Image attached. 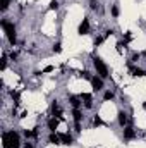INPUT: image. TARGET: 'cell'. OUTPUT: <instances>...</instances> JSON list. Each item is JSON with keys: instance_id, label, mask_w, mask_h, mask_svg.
<instances>
[{"instance_id": "6da1fadb", "label": "cell", "mask_w": 146, "mask_h": 148, "mask_svg": "<svg viewBox=\"0 0 146 148\" xmlns=\"http://www.w3.org/2000/svg\"><path fill=\"white\" fill-rule=\"evenodd\" d=\"M2 141H3V148H19V134L16 131H9L2 134Z\"/></svg>"}, {"instance_id": "7a4b0ae2", "label": "cell", "mask_w": 146, "mask_h": 148, "mask_svg": "<svg viewBox=\"0 0 146 148\" xmlns=\"http://www.w3.org/2000/svg\"><path fill=\"white\" fill-rule=\"evenodd\" d=\"M2 28H3L7 38H9L10 45H16V28H14V24L12 23H7V21H2Z\"/></svg>"}, {"instance_id": "3957f363", "label": "cell", "mask_w": 146, "mask_h": 148, "mask_svg": "<svg viewBox=\"0 0 146 148\" xmlns=\"http://www.w3.org/2000/svg\"><path fill=\"white\" fill-rule=\"evenodd\" d=\"M93 64H95L96 73L100 74V77H107V76H108V69H107L105 62H103L100 57H95V59H93Z\"/></svg>"}, {"instance_id": "277c9868", "label": "cell", "mask_w": 146, "mask_h": 148, "mask_svg": "<svg viewBox=\"0 0 146 148\" xmlns=\"http://www.w3.org/2000/svg\"><path fill=\"white\" fill-rule=\"evenodd\" d=\"M77 33H79V35H88V33H89V21H88V19H83V23L79 24Z\"/></svg>"}, {"instance_id": "5b68a950", "label": "cell", "mask_w": 146, "mask_h": 148, "mask_svg": "<svg viewBox=\"0 0 146 148\" xmlns=\"http://www.w3.org/2000/svg\"><path fill=\"white\" fill-rule=\"evenodd\" d=\"M91 84H93V90L95 91H100V90H103V81H102V77H91Z\"/></svg>"}, {"instance_id": "8992f818", "label": "cell", "mask_w": 146, "mask_h": 148, "mask_svg": "<svg viewBox=\"0 0 146 148\" xmlns=\"http://www.w3.org/2000/svg\"><path fill=\"white\" fill-rule=\"evenodd\" d=\"M124 138H126V140H134V138H136V131H134V127H131V126L124 127Z\"/></svg>"}, {"instance_id": "52a82bcc", "label": "cell", "mask_w": 146, "mask_h": 148, "mask_svg": "<svg viewBox=\"0 0 146 148\" xmlns=\"http://www.w3.org/2000/svg\"><path fill=\"white\" fill-rule=\"evenodd\" d=\"M81 100L84 102V107H86V109H89V107L93 105V100H91V95H89V93H83V95H81Z\"/></svg>"}, {"instance_id": "ba28073f", "label": "cell", "mask_w": 146, "mask_h": 148, "mask_svg": "<svg viewBox=\"0 0 146 148\" xmlns=\"http://www.w3.org/2000/svg\"><path fill=\"white\" fill-rule=\"evenodd\" d=\"M48 141H50V143H53V145H60V141H62V140H60V136H57L55 133H50Z\"/></svg>"}, {"instance_id": "9c48e42d", "label": "cell", "mask_w": 146, "mask_h": 148, "mask_svg": "<svg viewBox=\"0 0 146 148\" xmlns=\"http://www.w3.org/2000/svg\"><path fill=\"white\" fill-rule=\"evenodd\" d=\"M57 126H59V119H50V121H48V129H50L52 133H55Z\"/></svg>"}, {"instance_id": "30bf717a", "label": "cell", "mask_w": 146, "mask_h": 148, "mask_svg": "<svg viewBox=\"0 0 146 148\" xmlns=\"http://www.w3.org/2000/svg\"><path fill=\"white\" fill-rule=\"evenodd\" d=\"M119 124L120 126H126L127 124V114L126 112H119Z\"/></svg>"}, {"instance_id": "8fae6325", "label": "cell", "mask_w": 146, "mask_h": 148, "mask_svg": "<svg viewBox=\"0 0 146 148\" xmlns=\"http://www.w3.org/2000/svg\"><path fill=\"white\" fill-rule=\"evenodd\" d=\"M60 140H62L64 145H71L72 143V136L71 134H60Z\"/></svg>"}, {"instance_id": "7c38bea8", "label": "cell", "mask_w": 146, "mask_h": 148, "mask_svg": "<svg viewBox=\"0 0 146 148\" xmlns=\"http://www.w3.org/2000/svg\"><path fill=\"white\" fill-rule=\"evenodd\" d=\"M52 112H53V115H59V117H60L62 110H60V107H59V103H57V102H53V103H52Z\"/></svg>"}, {"instance_id": "4fadbf2b", "label": "cell", "mask_w": 146, "mask_h": 148, "mask_svg": "<svg viewBox=\"0 0 146 148\" xmlns=\"http://www.w3.org/2000/svg\"><path fill=\"white\" fill-rule=\"evenodd\" d=\"M131 73H132V76H138V77L145 76V71H143V69H139V67H132V69H131Z\"/></svg>"}, {"instance_id": "5bb4252c", "label": "cell", "mask_w": 146, "mask_h": 148, "mask_svg": "<svg viewBox=\"0 0 146 148\" xmlns=\"http://www.w3.org/2000/svg\"><path fill=\"white\" fill-rule=\"evenodd\" d=\"M69 100H71V103L74 105V109H77V107L81 105V102H79V98H77V97H74V95H71V97H69Z\"/></svg>"}, {"instance_id": "9a60e30c", "label": "cell", "mask_w": 146, "mask_h": 148, "mask_svg": "<svg viewBox=\"0 0 146 148\" xmlns=\"http://www.w3.org/2000/svg\"><path fill=\"white\" fill-rule=\"evenodd\" d=\"M10 97L16 100V103H19V98H21V95H19L17 91H10Z\"/></svg>"}, {"instance_id": "2e32d148", "label": "cell", "mask_w": 146, "mask_h": 148, "mask_svg": "<svg viewBox=\"0 0 146 148\" xmlns=\"http://www.w3.org/2000/svg\"><path fill=\"white\" fill-rule=\"evenodd\" d=\"M93 124H95V126H102V124H103V121H102V119H100V117L96 115V117L93 119Z\"/></svg>"}, {"instance_id": "e0dca14e", "label": "cell", "mask_w": 146, "mask_h": 148, "mask_svg": "<svg viewBox=\"0 0 146 148\" xmlns=\"http://www.w3.org/2000/svg\"><path fill=\"white\" fill-rule=\"evenodd\" d=\"M103 98H105V100H112V98H113V93H112V91H105Z\"/></svg>"}, {"instance_id": "ac0fdd59", "label": "cell", "mask_w": 146, "mask_h": 148, "mask_svg": "<svg viewBox=\"0 0 146 148\" xmlns=\"http://www.w3.org/2000/svg\"><path fill=\"white\" fill-rule=\"evenodd\" d=\"M57 7H59V2H57V0H52V2H50V9H52V10H55Z\"/></svg>"}, {"instance_id": "d6986e66", "label": "cell", "mask_w": 146, "mask_h": 148, "mask_svg": "<svg viewBox=\"0 0 146 148\" xmlns=\"http://www.w3.org/2000/svg\"><path fill=\"white\" fill-rule=\"evenodd\" d=\"M53 52H57V53H59V52H62V45H60V43H57V45L53 47Z\"/></svg>"}, {"instance_id": "ffe728a7", "label": "cell", "mask_w": 146, "mask_h": 148, "mask_svg": "<svg viewBox=\"0 0 146 148\" xmlns=\"http://www.w3.org/2000/svg\"><path fill=\"white\" fill-rule=\"evenodd\" d=\"M9 2H10V0H2V10H5V9L9 7Z\"/></svg>"}, {"instance_id": "44dd1931", "label": "cell", "mask_w": 146, "mask_h": 148, "mask_svg": "<svg viewBox=\"0 0 146 148\" xmlns=\"http://www.w3.org/2000/svg\"><path fill=\"white\" fill-rule=\"evenodd\" d=\"M107 36H100V38H96L95 40V45H100V43H103V40H105Z\"/></svg>"}, {"instance_id": "7402d4cb", "label": "cell", "mask_w": 146, "mask_h": 148, "mask_svg": "<svg viewBox=\"0 0 146 148\" xmlns=\"http://www.w3.org/2000/svg\"><path fill=\"white\" fill-rule=\"evenodd\" d=\"M112 16H113V17H117V16H119V9H117V7H113V9H112Z\"/></svg>"}, {"instance_id": "603a6c76", "label": "cell", "mask_w": 146, "mask_h": 148, "mask_svg": "<svg viewBox=\"0 0 146 148\" xmlns=\"http://www.w3.org/2000/svg\"><path fill=\"white\" fill-rule=\"evenodd\" d=\"M5 66H7V59H5V55L2 57V69H5Z\"/></svg>"}, {"instance_id": "cb8c5ba5", "label": "cell", "mask_w": 146, "mask_h": 148, "mask_svg": "<svg viewBox=\"0 0 146 148\" xmlns=\"http://www.w3.org/2000/svg\"><path fill=\"white\" fill-rule=\"evenodd\" d=\"M52 71H53V67H52V66H46V67L43 69V73H52Z\"/></svg>"}, {"instance_id": "d4e9b609", "label": "cell", "mask_w": 146, "mask_h": 148, "mask_svg": "<svg viewBox=\"0 0 146 148\" xmlns=\"http://www.w3.org/2000/svg\"><path fill=\"white\" fill-rule=\"evenodd\" d=\"M83 76H84V77H86V79H91V76H89V73H86V71H84V73H83Z\"/></svg>"}, {"instance_id": "484cf974", "label": "cell", "mask_w": 146, "mask_h": 148, "mask_svg": "<svg viewBox=\"0 0 146 148\" xmlns=\"http://www.w3.org/2000/svg\"><path fill=\"white\" fill-rule=\"evenodd\" d=\"M10 59H12V60H14V59H17V53H16V52H12V53H10Z\"/></svg>"}, {"instance_id": "4316f807", "label": "cell", "mask_w": 146, "mask_h": 148, "mask_svg": "<svg viewBox=\"0 0 146 148\" xmlns=\"http://www.w3.org/2000/svg\"><path fill=\"white\" fill-rule=\"evenodd\" d=\"M24 148H33V147H31V145H29V143H26V147H24Z\"/></svg>"}, {"instance_id": "83f0119b", "label": "cell", "mask_w": 146, "mask_h": 148, "mask_svg": "<svg viewBox=\"0 0 146 148\" xmlns=\"http://www.w3.org/2000/svg\"><path fill=\"white\" fill-rule=\"evenodd\" d=\"M143 107H145V109H146V102H145V103H143Z\"/></svg>"}, {"instance_id": "f1b7e54d", "label": "cell", "mask_w": 146, "mask_h": 148, "mask_svg": "<svg viewBox=\"0 0 146 148\" xmlns=\"http://www.w3.org/2000/svg\"><path fill=\"white\" fill-rule=\"evenodd\" d=\"M91 2H95V0H91Z\"/></svg>"}]
</instances>
